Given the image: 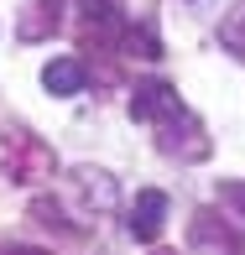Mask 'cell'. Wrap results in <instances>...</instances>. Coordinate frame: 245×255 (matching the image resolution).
I'll return each instance as SVG.
<instances>
[{"instance_id": "1", "label": "cell", "mask_w": 245, "mask_h": 255, "mask_svg": "<svg viewBox=\"0 0 245 255\" xmlns=\"http://www.w3.org/2000/svg\"><path fill=\"white\" fill-rule=\"evenodd\" d=\"M0 167H5L10 182L31 188V182H42V177L57 172V156H52V146L42 141V135L26 130V125H5V130H0Z\"/></svg>"}, {"instance_id": "2", "label": "cell", "mask_w": 245, "mask_h": 255, "mask_svg": "<svg viewBox=\"0 0 245 255\" xmlns=\"http://www.w3.org/2000/svg\"><path fill=\"white\" fill-rule=\"evenodd\" d=\"M157 146H162V156H178V161H204L209 156V135H204V120L183 104L172 120H162L157 125Z\"/></svg>"}, {"instance_id": "3", "label": "cell", "mask_w": 245, "mask_h": 255, "mask_svg": "<svg viewBox=\"0 0 245 255\" xmlns=\"http://www.w3.org/2000/svg\"><path fill=\"white\" fill-rule=\"evenodd\" d=\"M188 245L204 250V255H245V229H235L214 208H198L188 219Z\"/></svg>"}, {"instance_id": "4", "label": "cell", "mask_w": 245, "mask_h": 255, "mask_svg": "<svg viewBox=\"0 0 245 255\" xmlns=\"http://www.w3.org/2000/svg\"><path fill=\"white\" fill-rule=\"evenodd\" d=\"M120 0H78V47H120Z\"/></svg>"}, {"instance_id": "5", "label": "cell", "mask_w": 245, "mask_h": 255, "mask_svg": "<svg viewBox=\"0 0 245 255\" xmlns=\"http://www.w3.org/2000/svg\"><path fill=\"white\" fill-rule=\"evenodd\" d=\"M162 229H167V193L162 188H141L136 203L125 208V235H131L136 245H151Z\"/></svg>"}, {"instance_id": "6", "label": "cell", "mask_w": 245, "mask_h": 255, "mask_svg": "<svg viewBox=\"0 0 245 255\" xmlns=\"http://www.w3.org/2000/svg\"><path fill=\"white\" fill-rule=\"evenodd\" d=\"M178 110H183L178 89L162 84V78H146V84L131 89V120L136 125H162V120H172Z\"/></svg>"}, {"instance_id": "7", "label": "cell", "mask_w": 245, "mask_h": 255, "mask_svg": "<svg viewBox=\"0 0 245 255\" xmlns=\"http://www.w3.org/2000/svg\"><path fill=\"white\" fill-rule=\"evenodd\" d=\"M63 5L68 0H26L16 16V37L21 42H47L57 31V21H63Z\"/></svg>"}, {"instance_id": "8", "label": "cell", "mask_w": 245, "mask_h": 255, "mask_svg": "<svg viewBox=\"0 0 245 255\" xmlns=\"http://www.w3.org/2000/svg\"><path fill=\"white\" fill-rule=\"evenodd\" d=\"M84 78H89V68L78 63V57H52V63L42 68V89H47L52 99H73V94H84Z\"/></svg>"}, {"instance_id": "9", "label": "cell", "mask_w": 245, "mask_h": 255, "mask_svg": "<svg viewBox=\"0 0 245 255\" xmlns=\"http://www.w3.org/2000/svg\"><path fill=\"white\" fill-rule=\"evenodd\" d=\"M73 188H78V198H84V208H94V214L115 208V177H110V172L78 167V172H73Z\"/></svg>"}, {"instance_id": "10", "label": "cell", "mask_w": 245, "mask_h": 255, "mask_svg": "<svg viewBox=\"0 0 245 255\" xmlns=\"http://www.w3.org/2000/svg\"><path fill=\"white\" fill-rule=\"evenodd\" d=\"M115 52H125V57H162V42H157V31L146 26H131V21H125V31H120V47Z\"/></svg>"}, {"instance_id": "11", "label": "cell", "mask_w": 245, "mask_h": 255, "mask_svg": "<svg viewBox=\"0 0 245 255\" xmlns=\"http://www.w3.org/2000/svg\"><path fill=\"white\" fill-rule=\"evenodd\" d=\"M219 42H225V47L245 63V5H240V10H230V16L219 21Z\"/></svg>"}, {"instance_id": "12", "label": "cell", "mask_w": 245, "mask_h": 255, "mask_svg": "<svg viewBox=\"0 0 245 255\" xmlns=\"http://www.w3.org/2000/svg\"><path fill=\"white\" fill-rule=\"evenodd\" d=\"M219 198H225V203L245 219V182H219Z\"/></svg>"}, {"instance_id": "13", "label": "cell", "mask_w": 245, "mask_h": 255, "mask_svg": "<svg viewBox=\"0 0 245 255\" xmlns=\"http://www.w3.org/2000/svg\"><path fill=\"white\" fill-rule=\"evenodd\" d=\"M0 255H52V250H31V245H10V250H0Z\"/></svg>"}]
</instances>
